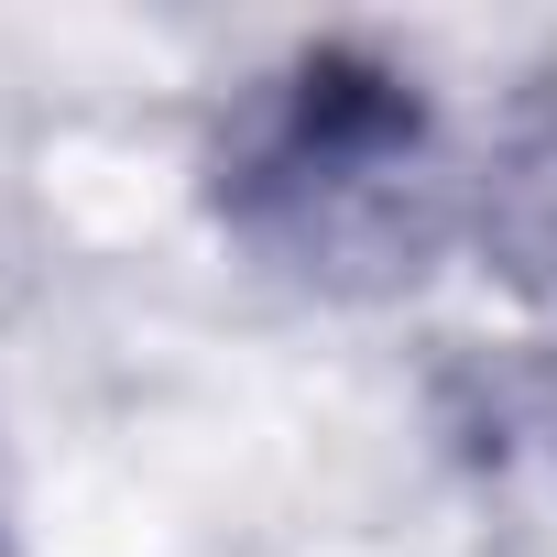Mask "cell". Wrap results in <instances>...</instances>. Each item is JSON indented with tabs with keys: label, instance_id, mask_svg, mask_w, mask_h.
I'll use <instances>...</instances> for the list:
<instances>
[{
	"label": "cell",
	"instance_id": "cell-2",
	"mask_svg": "<svg viewBox=\"0 0 557 557\" xmlns=\"http://www.w3.org/2000/svg\"><path fill=\"white\" fill-rule=\"evenodd\" d=\"M481 230L513 251V273H557V66L524 88V110L481 175Z\"/></svg>",
	"mask_w": 557,
	"mask_h": 557
},
{
	"label": "cell",
	"instance_id": "cell-1",
	"mask_svg": "<svg viewBox=\"0 0 557 557\" xmlns=\"http://www.w3.org/2000/svg\"><path fill=\"white\" fill-rule=\"evenodd\" d=\"M208 219L285 285L394 296L437 262L459 175L426 88L372 45H296L208 132Z\"/></svg>",
	"mask_w": 557,
	"mask_h": 557
}]
</instances>
